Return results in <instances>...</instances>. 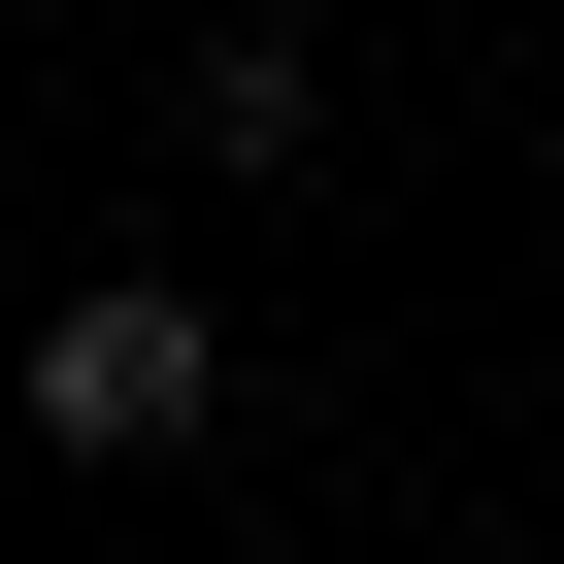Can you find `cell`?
I'll return each instance as SVG.
<instances>
[{
  "instance_id": "1",
  "label": "cell",
  "mask_w": 564,
  "mask_h": 564,
  "mask_svg": "<svg viewBox=\"0 0 564 564\" xmlns=\"http://www.w3.org/2000/svg\"><path fill=\"white\" fill-rule=\"evenodd\" d=\"M34 432H67V465H166V432H199V300H67V333H34Z\"/></svg>"
}]
</instances>
